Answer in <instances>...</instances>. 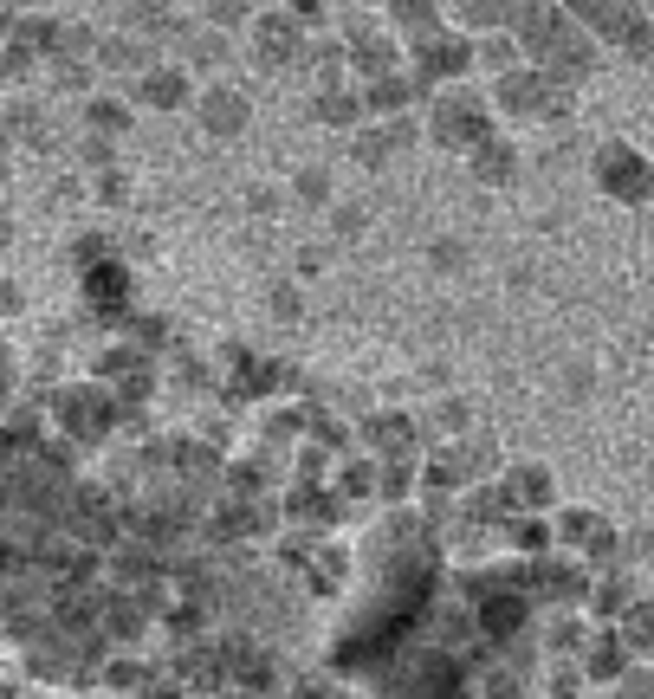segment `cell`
<instances>
[{
  "label": "cell",
  "mask_w": 654,
  "mask_h": 699,
  "mask_svg": "<svg viewBox=\"0 0 654 699\" xmlns=\"http://www.w3.org/2000/svg\"><path fill=\"white\" fill-rule=\"evenodd\" d=\"M635 169H642V156H635V149H622V143H609V149H603V182H609V188H622L629 201H642L648 188H654V175H635Z\"/></svg>",
  "instance_id": "6da1fadb"
},
{
  "label": "cell",
  "mask_w": 654,
  "mask_h": 699,
  "mask_svg": "<svg viewBox=\"0 0 654 699\" xmlns=\"http://www.w3.org/2000/svg\"><path fill=\"white\" fill-rule=\"evenodd\" d=\"M234 123H247V98H240V104H234V98H214V130L227 136Z\"/></svg>",
  "instance_id": "7a4b0ae2"
}]
</instances>
